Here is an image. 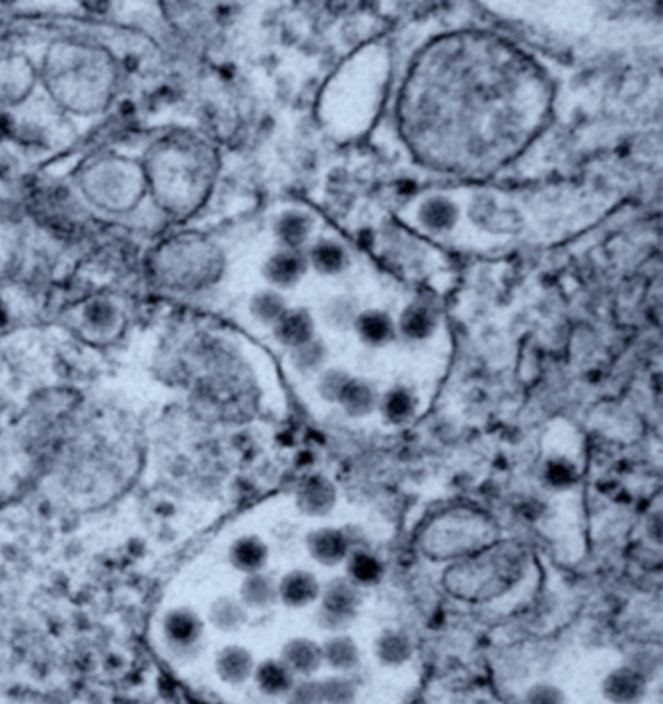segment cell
<instances>
[{
    "label": "cell",
    "instance_id": "277c9868",
    "mask_svg": "<svg viewBox=\"0 0 663 704\" xmlns=\"http://www.w3.org/2000/svg\"><path fill=\"white\" fill-rule=\"evenodd\" d=\"M207 257L209 249L201 242L183 240L181 236L168 242L156 251V275L158 279L175 288L195 286L207 279Z\"/></svg>",
    "mask_w": 663,
    "mask_h": 704
},
{
    "label": "cell",
    "instance_id": "7402d4cb",
    "mask_svg": "<svg viewBox=\"0 0 663 704\" xmlns=\"http://www.w3.org/2000/svg\"><path fill=\"white\" fill-rule=\"evenodd\" d=\"M312 333H314V325L312 319L306 314H288L279 319V335L280 343H284L286 347H300L308 341H312Z\"/></svg>",
    "mask_w": 663,
    "mask_h": 704
},
{
    "label": "cell",
    "instance_id": "d6a6232c",
    "mask_svg": "<svg viewBox=\"0 0 663 704\" xmlns=\"http://www.w3.org/2000/svg\"><path fill=\"white\" fill-rule=\"evenodd\" d=\"M300 259L294 255H279L273 263H271V277L273 281L280 284H288V282L296 281V277L300 275Z\"/></svg>",
    "mask_w": 663,
    "mask_h": 704
},
{
    "label": "cell",
    "instance_id": "f1b7e54d",
    "mask_svg": "<svg viewBox=\"0 0 663 704\" xmlns=\"http://www.w3.org/2000/svg\"><path fill=\"white\" fill-rule=\"evenodd\" d=\"M115 327V317L113 310L109 306L96 304L92 308H88V312H84V329L86 331H96V339L107 335L109 331Z\"/></svg>",
    "mask_w": 663,
    "mask_h": 704
},
{
    "label": "cell",
    "instance_id": "f35d334b",
    "mask_svg": "<svg viewBox=\"0 0 663 704\" xmlns=\"http://www.w3.org/2000/svg\"><path fill=\"white\" fill-rule=\"evenodd\" d=\"M2 321H4V312H2V308H0V325H2Z\"/></svg>",
    "mask_w": 663,
    "mask_h": 704
},
{
    "label": "cell",
    "instance_id": "1f68e13d",
    "mask_svg": "<svg viewBox=\"0 0 663 704\" xmlns=\"http://www.w3.org/2000/svg\"><path fill=\"white\" fill-rule=\"evenodd\" d=\"M524 704H566V695L553 683H535L525 693Z\"/></svg>",
    "mask_w": 663,
    "mask_h": 704
},
{
    "label": "cell",
    "instance_id": "836d02e7",
    "mask_svg": "<svg viewBox=\"0 0 663 704\" xmlns=\"http://www.w3.org/2000/svg\"><path fill=\"white\" fill-rule=\"evenodd\" d=\"M422 218L432 228L450 226L455 218L454 207L450 203H446V201H432L422 212Z\"/></svg>",
    "mask_w": 663,
    "mask_h": 704
},
{
    "label": "cell",
    "instance_id": "2e32d148",
    "mask_svg": "<svg viewBox=\"0 0 663 704\" xmlns=\"http://www.w3.org/2000/svg\"><path fill=\"white\" fill-rule=\"evenodd\" d=\"M251 679L255 681L257 689L265 697L284 699L298 677L284 666V662L280 658H277V660L269 658V660H263L261 664L255 666Z\"/></svg>",
    "mask_w": 663,
    "mask_h": 704
},
{
    "label": "cell",
    "instance_id": "83f0119b",
    "mask_svg": "<svg viewBox=\"0 0 663 704\" xmlns=\"http://www.w3.org/2000/svg\"><path fill=\"white\" fill-rule=\"evenodd\" d=\"M284 699L286 704H323L321 683L314 677H298Z\"/></svg>",
    "mask_w": 663,
    "mask_h": 704
},
{
    "label": "cell",
    "instance_id": "e0dca14e",
    "mask_svg": "<svg viewBox=\"0 0 663 704\" xmlns=\"http://www.w3.org/2000/svg\"><path fill=\"white\" fill-rule=\"evenodd\" d=\"M240 601L247 609H271L279 601V582L265 570L247 574L240 586Z\"/></svg>",
    "mask_w": 663,
    "mask_h": 704
},
{
    "label": "cell",
    "instance_id": "ffe728a7",
    "mask_svg": "<svg viewBox=\"0 0 663 704\" xmlns=\"http://www.w3.org/2000/svg\"><path fill=\"white\" fill-rule=\"evenodd\" d=\"M345 564H347V578L360 590L376 586L384 580V563L380 561L378 555L366 549H356V551L352 549Z\"/></svg>",
    "mask_w": 663,
    "mask_h": 704
},
{
    "label": "cell",
    "instance_id": "3957f363",
    "mask_svg": "<svg viewBox=\"0 0 663 704\" xmlns=\"http://www.w3.org/2000/svg\"><path fill=\"white\" fill-rule=\"evenodd\" d=\"M84 195L100 209L125 212L135 209L148 187L142 164L127 158H100L82 172Z\"/></svg>",
    "mask_w": 663,
    "mask_h": 704
},
{
    "label": "cell",
    "instance_id": "6da1fadb",
    "mask_svg": "<svg viewBox=\"0 0 663 704\" xmlns=\"http://www.w3.org/2000/svg\"><path fill=\"white\" fill-rule=\"evenodd\" d=\"M43 80L61 106L90 115L109 104L117 69L111 55L104 49L61 41L47 51Z\"/></svg>",
    "mask_w": 663,
    "mask_h": 704
},
{
    "label": "cell",
    "instance_id": "603a6c76",
    "mask_svg": "<svg viewBox=\"0 0 663 704\" xmlns=\"http://www.w3.org/2000/svg\"><path fill=\"white\" fill-rule=\"evenodd\" d=\"M321 683L323 704H356L358 685L347 673L325 677Z\"/></svg>",
    "mask_w": 663,
    "mask_h": 704
},
{
    "label": "cell",
    "instance_id": "4fadbf2b",
    "mask_svg": "<svg viewBox=\"0 0 663 704\" xmlns=\"http://www.w3.org/2000/svg\"><path fill=\"white\" fill-rule=\"evenodd\" d=\"M255 658L253 654L240 644H228L222 650H218L216 660H214V669L216 675L228 683V685H244L255 671Z\"/></svg>",
    "mask_w": 663,
    "mask_h": 704
},
{
    "label": "cell",
    "instance_id": "9a60e30c",
    "mask_svg": "<svg viewBox=\"0 0 663 704\" xmlns=\"http://www.w3.org/2000/svg\"><path fill=\"white\" fill-rule=\"evenodd\" d=\"M321 658L323 666L337 671V673H347L360 668V648L356 640L347 633L331 634L323 644H321Z\"/></svg>",
    "mask_w": 663,
    "mask_h": 704
},
{
    "label": "cell",
    "instance_id": "52a82bcc",
    "mask_svg": "<svg viewBox=\"0 0 663 704\" xmlns=\"http://www.w3.org/2000/svg\"><path fill=\"white\" fill-rule=\"evenodd\" d=\"M339 494L333 481L325 475H310L306 477L296 493V506L304 516L323 518L329 516L337 506Z\"/></svg>",
    "mask_w": 663,
    "mask_h": 704
},
{
    "label": "cell",
    "instance_id": "e575fe53",
    "mask_svg": "<svg viewBox=\"0 0 663 704\" xmlns=\"http://www.w3.org/2000/svg\"><path fill=\"white\" fill-rule=\"evenodd\" d=\"M315 263L323 271H337L343 265V251L333 244H323L315 249Z\"/></svg>",
    "mask_w": 663,
    "mask_h": 704
},
{
    "label": "cell",
    "instance_id": "4dcf8cb0",
    "mask_svg": "<svg viewBox=\"0 0 663 704\" xmlns=\"http://www.w3.org/2000/svg\"><path fill=\"white\" fill-rule=\"evenodd\" d=\"M349 382L350 378L343 370H327L319 380V393L327 401H341V395Z\"/></svg>",
    "mask_w": 663,
    "mask_h": 704
},
{
    "label": "cell",
    "instance_id": "9c48e42d",
    "mask_svg": "<svg viewBox=\"0 0 663 704\" xmlns=\"http://www.w3.org/2000/svg\"><path fill=\"white\" fill-rule=\"evenodd\" d=\"M601 693L611 704H640L648 695V681L625 664L605 675Z\"/></svg>",
    "mask_w": 663,
    "mask_h": 704
},
{
    "label": "cell",
    "instance_id": "5b68a950",
    "mask_svg": "<svg viewBox=\"0 0 663 704\" xmlns=\"http://www.w3.org/2000/svg\"><path fill=\"white\" fill-rule=\"evenodd\" d=\"M362 601V590L347 576L331 578L321 586L319 607L315 611L317 627L331 634L347 633L358 617Z\"/></svg>",
    "mask_w": 663,
    "mask_h": 704
},
{
    "label": "cell",
    "instance_id": "8fae6325",
    "mask_svg": "<svg viewBox=\"0 0 663 704\" xmlns=\"http://www.w3.org/2000/svg\"><path fill=\"white\" fill-rule=\"evenodd\" d=\"M34 84V71L24 57H10L0 63V102H22Z\"/></svg>",
    "mask_w": 663,
    "mask_h": 704
},
{
    "label": "cell",
    "instance_id": "44dd1931",
    "mask_svg": "<svg viewBox=\"0 0 663 704\" xmlns=\"http://www.w3.org/2000/svg\"><path fill=\"white\" fill-rule=\"evenodd\" d=\"M339 403L345 407L350 417H366L376 409L378 393L368 382L350 378Z\"/></svg>",
    "mask_w": 663,
    "mask_h": 704
},
{
    "label": "cell",
    "instance_id": "484cf974",
    "mask_svg": "<svg viewBox=\"0 0 663 704\" xmlns=\"http://www.w3.org/2000/svg\"><path fill=\"white\" fill-rule=\"evenodd\" d=\"M358 331L368 345H385L393 335V325L382 314H368L358 321Z\"/></svg>",
    "mask_w": 663,
    "mask_h": 704
},
{
    "label": "cell",
    "instance_id": "5bb4252c",
    "mask_svg": "<svg viewBox=\"0 0 663 704\" xmlns=\"http://www.w3.org/2000/svg\"><path fill=\"white\" fill-rule=\"evenodd\" d=\"M228 561L245 576L261 572L269 563V545L259 535H242L232 543Z\"/></svg>",
    "mask_w": 663,
    "mask_h": 704
},
{
    "label": "cell",
    "instance_id": "8d00e7d4",
    "mask_svg": "<svg viewBox=\"0 0 663 704\" xmlns=\"http://www.w3.org/2000/svg\"><path fill=\"white\" fill-rule=\"evenodd\" d=\"M280 234L290 244H300L308 234V222L302 216H288L280 224Z\"/></svg>",
    "mask_w": 663,
    "mask_h": 704
},
{
    "label": "cell",
    "instance_id": "cb8c5ba5",
    "mask_svg": "<svg viewBox=\"0 0 663 704\" xmlns=\"http://www.w3.org/2000/svg\"><path fill=\"white\" fill-rule=\"evenodd\" d=\"M382 413L389 423H407L415 413V397L407 389H391L382 401Z\"/></svg>",
    "mask_w": 663,
    "mask_h": 704
},
{
    "label": "cell",
    "instance_id": "8992f818",
    "mask_svg": "<svg viewBox=\"0 0 663 704\" xmlns=\"http://www.w3.org/2000/svg\"><path fill=\"white\" fill-rule=\"evenodd\" d=\"M162 636L177 658H193L205 636V621L191 607H172L162 619Z\"/></svg>",
    "mask_w": 663,
    "mask_h": 704
},
{
    "label": "cell",
    "instance_id": "30bf717a",
    "mask_svg": "<svg viewBox=\"0 0 663 704\" xmlns=\"http://www.w3.org/2000/svg\"><path fill=\"white\" fill-rule=\"evenodd\" d=\"M321 596V584L310 570H290L279 580V601L290 609L314 605Z\"/></svg>",
    "mask_w": 663,
    "mask_h": 704
},
{
    "label": "cell",
    "instance_id": "ac0fdd59",
    "mask_svg": "<svg viewBox=\"0 0 663 704\" xmlns=\"http://www.w3.org/2000/svg\"><path fill=\"white\" fill-rule=\"evenodd\" d=\"M374 652H376L378 662L385 668H401L413 658L415 644L405 631L385 629L384 633L380 634L376 640Z\"/></svg>",
    "mask_w": 663,
    "mask_h": 704
},
{
    "label": "cell",
    "instance_id": "f546056e",
    "mask_svg": "<svg viewBox=\"0 0 663 704\" xmlns=\"http://www.w3.org/2000/svg\"><path fill=\"white\" fill-rule=\"evenodd\" d=\"M401 329L411 339H426L434 329V321L426 310L415 308L405 314L403 321H401Z\"/></svg>",
    "mask_w": 663,
    "mask_h": 704
},
{
    "label": "cell",
    "instance_id": "7c38bea8",
    "mask_svg": "<svg viewBox=\"0 0 663 704\" xmlns=\"http://www.w3.org/2000/svg\"><path fill=\"white\" fill-rule=\"evenodd\" d=\"M280 660L296 677H314L323 666L321 644L306 636L290 638L280 650Z\"/></svg>",
    "mask_w": 663,
    "mask_h": 704
},
{
    "label": "cell",
    "instance_id": "ba28073f",
    "mask_svg": "<svg viewBox=\"0 0 663 704\" xmlns=\"http://www.w3.org/2000/svg\"><path fill=\"white\" fill-rule=\"evenodd\" d=\"M306 549L315 563L331 568L347 561L352 551V541L343 529L319 528L308 533Z\"/></svg>",
    "mask_w": 663,
    "mask_h": 704
},
{
    "label": "cell",
    "instance_id": "74e56055",
    "mask_svg": "<svg viewBox=\"0 0 663 704\" xmlns=\"http://www.w3.org/2000/svg\"><path fill=\"white\" fill-rule=\"evenodd\" d=\"M257 314L265 321L280 319L282 317V304H280L279 298H273V296L261 298L259 304H257Z\"/></svg>",
    "mask_w": 663,
    "mask_h": 704
},
{
    "label": "cell",
    "instance_id": "4316f807",
    "mask_svg": "<svg viewBox=\"0 0 663 704\" xmlns=\"http://www.w3.org/2000/svg\"><path fill=\"white\" fill-rule=\"evenodd\" d=\"M292 360H294V366L302 374H312L315 370H319L321 364L325 362V349L321 343H315L312 339V341L294 349Z\"/></svg>",
    "mask_w": 663,
    "mask_h": 704
},
{
    "label": "cell",
    "instance_id": "d4e9b609",
    "mask_svg": "<svg viewBox=\"0 0 663 704\" xmlns=\"http://www.w3.org/2000/svg\"><path fill=\"white\" fill-rule=\"evenodd\" d=\"M543 481L549 489L564 491V489H570L578 481V471L568 459H551L545 463Z\"/></svg>",
    "mask_w": 663,
    "mask_h": 704
},
{
    "label": "cell",
    "instance_id": "7a4b0ae2",
    "mask_svg": "<svg viewBox=\"0 0 663 704\" xmlns=\"http://www.w3.org/2000/svg\"><path fill=\"white\" fill-rule=\"evenodd\" d=\"M209 166V154L201 142L174 137L158 142L142 164L156 201L175 216L189 214L201 205Z\"/></svg>",
    "mask_w": 663,
    "mask_h": 704
},
{
    "label": "cell",
    "instance_id": "d590c367",
    "mask_svg": "<svg viewBox=\"0 0 663 704\" xmlns=\"http://www.w3.org/2000/svg\"><path fill=\"white\" fill-rule=\"evenodd\" d=\"M627 666H630L634 671H638L650 683L656 677L658 669H660V660L652 652H638V654H634L630 658Z\"/></svg>",
    "mask_w": 663,
    "mask_h": 704
},
{
    "label": "cell",
    "instance_id": "d6986e66",
    "mask_svg": "<svg viewBox=\"0 0 663 704\" xmlns=\"http://www.w3.org/2000/svg\"><path fill=\"white\" fill-rule=\"evenodd\" d=\"M247 611L249 609L240 601V598L220 596L210 603L207 619L220 633H238L247 623Z\"/></svg>",
    "mask_w": 663,
    "mask_h": 704
}]
</instances>
